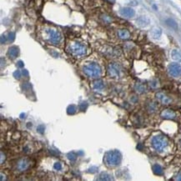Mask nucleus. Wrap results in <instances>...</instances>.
I'll return each instance as SVG.
<instances>
[{"label": "nucleus", "instance_id": "obj_1", "mask_svg": "<svg viewBox=\"0 0 181 181\" xmlns=\"http://www.w3.org/2000/svg\"><path fill=\"white\" fill-rule=\"evenodd\" d=\"M43 38L49 43L58 45L62 41V35L56 29H44V32H43Z\"/></svg>", "mask_w": 181, "mask_h": 181}, {"label": "nucleus", "instance_id": "obj_2", "mask_svg": "<svg viewBox=\"0 0 181 181\" xmlns=\"http://www.w3.org/2000/svg\"><path fill=\"white\" fill-rule=\"evenodd\" d=\"M68 50L70 53V54H72L74 57H82L85 55L87 53L86 46L77 41L70 43L68 48Z\"/></svg>", "mask_w": 181, "mask_h": 181}, {"label": "nucleus", "instance_id": "obj_3", "mask_svg": "<svg viewBox=\"0 0 181 181\" xmlns=\"http://www.w3.org/2000/svg\"><path fill=\"white\" fill-rule=\"evenodd\" d=\"M83 73L88 77L90 78H98L101 74V69L99 65L96 63H89L83 66Z\"/></svg>", "mask_w": 181, "mask_h": 181}, {"label": "nucleus", "instance_id": "obj_4", "mask_svg": "<svg viewBox=\"0 0 181 181\" xmlns=\"http://www.w3.org/2000/svg\"><path fill=\"white\" fill-rule=\"evenodd\" d=\"M121 154L118 150L109 151L105 154V162L110 166L118 165L121 162Z\"/></svg>", "mask_w": 181, "mask_h": 181}, {"label": "nucleus", "instance_id": "obj_5", "mask_svg": "<svg viewBox=\"0 0 181 181\" xmlns=\"http://www.w3.org/2000/svg\"><path fill=\"white\" fill-rule=\"evenodd\" d=\"M169 141L164 135H157L154 136L152 139V146L155 150L159 152H162L168 146Z\"/></svg>", "mask_w": 181, "mask_h": 181}, {"label": "nucleus", "instance_id": "obj_6", "mask_svg": "<svg viewBox=\"0 0 181 181\" xmlns=\"http://www.w3.org/2000/svg\"><path fill=\"white\" fill-rule=\"evenodd\" d=\"M108 73L110 77L112 78H118L120 77L122 73V69L118 64H110L108 68Z\"/></svg>", "mask_w": 181, "mask_h": 181}, {"label": "nucleus", "instance_id": "obj_7", "mask_svg": "<svg viewBox=\"0 0 181 181\" xmlns=\"http://www.w3.org/2000/svg\"><path fill=\"white\" fill-rule=\"evenodd\" d=\"M168 71L171 76L173 77H179L181 76V65L179 64H171L168 67Z\"/></svg>", "mask_w": 181, "mask_h": 181}, {"label": "nucleus", "instance_id": "obj_8", "mask_svg": "<svg viewBox=\"0 0 181 181\" xmlns=\"http://www.w3.org/2000/svg\"><path fill=\"white\" fill-rule=\"evenodd\" d=\"M156 99L162 104H169L172 102V99L168 95L165 94L164 93H157Z\"/></svg>", "mask_w": 181, "mask_h": 181}, {"label": "nucleus", "instance_id": "obj_9", "mask_svg": "<svg viewBox=\"0 0 181 181\" xmlns=\"http://www.w3.org/2000/svg\"><path fill=\"white\" fill-rule=\"evenodd\" d=\"M160 116L165 120H173L176 117V114L172 109H165L161 112Z\"/></svg>", "mask_w": 181, "mask_h": 181}, {"label": "nucleus", "instance_id": "obj_10", "mask_svg": "<svg viewBox=\"0 0 181 181\" xmlns=\"http://www.w3.org/2000/svg\"><path fill=\"white\" fill-rule=\"evenodd\" d=\"M120 14L125 18H133L135 14V12L131 8H123L120 10Z\"/></svg>", "mask_w": 181, "mask_h": 181}, {"label": "nucleus", "instance_id": "obj_11", "mask_svg": "<svg viewBox=\"0 0 181 181\" xmlns=\"http://www.w3.org/2000/svg\"><path fill=\"white\" fill-rule=\"evenodd\" d=\"M29 161L27 159H22L18 163V169L19 171H24L29 168Z\"/></svg>", "mask_w": 181, "mask_h": 181}, {"label": "nucleus", "instance_id": "obj_12", "mask_svg": "<svg viewBox=\"0 0 181 181\" xmlns=\"http://www.w3.org/2000/svg\"><path fill=\"white\" fill-rule=\"evenodd\" d=\"M19 48L16 47V46H13V47L9 48V49H8V57H9L10 59H14L17 58L18 55H19Z\"/></svg>", "mask_w": 181, "mask_h": 181}, {"label": "nucleus", "instance_id": "obj_13", "mask_svg": "<svg viewBox=\"0 0 181 181\" xmlns=\"http://www.w3.org/2000/svg\"><path fill=\"white\" fill-rule=\"evenodd\" d=\"M118 36L121 39H128L130 37V33L127 29H120L118 31Z\"/></svg>", "mask_w": 181, "mask_h": 181}, {"label": "nucleus", "instance_id": "obj_14", "mask_svg": "<svg viewBox=\"0 0 181 181\" xmlns=\"http://www.w3.org/2000/svg\"><path fill=\"white\" fill-rule=\"evenodd\" d=\"M149 24V19L146 17H140L137 19V24L140 27H145Z\"/></svg>", "mask_w": 181, "mask_h": 181}, {"label": "nucleus", "instance_id": "obj_15", "mask_svg": "<svg viewBox=\"0 0 181 181\" xmlns=\"http://www.w3.org/2000/svg\"><path fill=\"white\" fill-rule=\"evenodd\" d=\"M134 89L136 90V92L139 93V94H143V93H144L145 91H146L147 88H146V86H145V84H144V83H136V84H135Z\"/></svg>", "mask_w": 181, "mask_h": 181}, {"label": "nucleus", "instance_id": "obj_16", "mask_svg": "<svg viewBox=\"0 0 181 181\" xmlns=\"http://www.w3.org/2000/svg\"><path fill=\"white\" fill-rule=\"evenodd\" d=\"M171 57L172 59H173L174 60L177 61V62H180L181 61V54L180 52L176 50V49H174L173 51L171 52Z\"/></svg>", "mask_w": 181, "mask_h": 181}, {"label": "nucleus", "instance_id": "obj_17", "mask_svg": "<svg viewBox=\"0 0 181 181\" xmlns=\"http://www.w3.org/2000/svg\"><path fill=\"white\" fill-rule=\"evenodd\" d=\"M153 171L154 173L157 175H161L163 174V169L160 165H153Z\"/></svg>", "mask_w": 181, "mask_h": 181}, {"label": "nucleus", "instance_id": "obj_18", "mask_svg": "<svg viewBox=\"0 0 181 181\" xmlns=\"http://www.w3.org/2000/svg\"><path fill=\"white\" fill-rule=\"evenodd\" d=\"M104 83L102 80H97L94 83V85H93V87H94V89H96V90H101L104 89Z\"/></svg>", "mask_w": 181, "mask_h": 181}, {"label": "nucleus", "instance_id": "obj_19", "mask_svg": "<svg viewBox=\"0 0 181 181\" xmlns=\"http://www.w3.org/2000/svg\"><path fill=\"white\" fill-rule=\"evenodd\" d=\"M161 33H162L161 29H158V28L154 29L152 30V32H151V35H152V37L154 38H159L161 36Z\"/></svg>", "mask_w": 181, "mask_h": 181}, {"label": "nucleus", "instance_id": "obj_20", "mask_svg": "<svg viewBox=\"0 0 181 181\" xmlns=\"http://www.w3.org/2000/svg\"><path fill=\"white\" fill-rule=\"evenodd\" d=\"M166 24H167L168 26H169L170 28L174 29H177V28H178V25H177V24H176V22L174 20H173V19H167L166 20Z\"/></svg>", "mask_w": 181, "mask_h": 181}, {"label": "nucleus", "instance_id": "obj_21", "mask_svg": "<svg viewBox=\"0 0 181 181\" xmlns=\"http://www.w3.org/2000/svg\"><path fill=\"white\" fill-rule=\"evenodd\" d=\"M157 109V105L155 103H149L148 105V110L149 112H155Z\"/></svg>", "mask_w": 181, "mask_h": 181}, {"label": "nucleus", "instance_id": "obj_22", "mask_svg": "<svg viewBox=\"0 0 181 181\" xmlns=\"http://www.w3.org/2000/svg\"><path fill=\"white\" fill-rule=\"evenodd\" d=\"M99 180H110V179H111V177H110V175H109L108 174L103 173V174H101L99 175Z\"/></svg>", "mask_w": 181, "mask_h": 181}, {"label": "nucleus", "instance_id": "obj_23", "mask_svg": "<svg viewBox=\"0 0 181 181\" xmlns=\"http://www.w3.org/2000/svg\"><path fill=\"white\" fill-rule=\"evenodd\" d=\"M76 112V107L74 105H70L68 108V114H73Z\"/></svg>", "mask_w": 181, "mask_h": 181}, {"label": "nucleus", "instance_id": "obj_24", "mask_svg": "<svg viewBox=\"0 0 181 181\" xmlns=\"http://www.w3.org/2000/svg\"><path fill=\"white\" fill-rule=\"evenodd\" d=\"M8 38V39L9 41H11V42H13L14 40V38H15V34H14V33H8V36L7 37Z\"/></svg>", "mask_w": 181, "mask_h": 181}, {"label": "nucleus", "instance_id": "obj_25", "mask_svg": "<svg viewBox=\"0 0 181 181\" xmlns=\"http://www.w3.org/2000/svg\"><path fill=\"white\" fill-rule=\"evenodd\" d=\"M44 129H45V127H44V125H43L38 126V128H37L38 132V133H40V134H43V132H44Z\"/></svg>", "mask_w": 181, "mask_h": 181}, {"label": "nucleus", "instance_id": "obj_26", "mask_svg": "<svg viewBox=\"0 0 181 181\" xmlns=\"http://www.w3.org/2000/svg\"><path fill=\"white\" fill-rule=\"evenodd\" d=\"M68 157H69V160H72V161H73V160H76V155H75V154H74L73 153H70V154H68Z\"/></svg>", "mask_w": 181, "mask_h": 181}, {"label": "nucleus", "instance_id": "obj_27", "mask_svg": "<svg viewBox=\"0 0 181 181\" xmlns=\"http://www.w3.org/2000/svg\"><path fill=\"white\" fill-rule=\"evenodd\" d=\"M22 73H21V72L19 71V70H16V71L14 73V76L16 78H20Z\"/></svg>", "mask_w": 181, "mask_h": 181}, {"label": "nucleus", "instance_id": "obj_28", "mask_svg": "<svg viewBox=\"0 0 181 181\" xmlns=\"http://www.w3.org/2000/svg\"><path fill=\"white\" fill-rule=\"evenodd\" d=\"M54 167V169H55L56 170H60V169H62V165L60 164V163H55Z\"/></svg>", "mask_w": 181, "mask_h": 181}, {"label": "nucleus", "instance_id": "obj_29", "mask_svg": "<svg viewBox=\"0 0 181 181\" xmlns=\"http://www.w3.org/2000/svg\"><path fill=\"white\" fill-rule=\"evenodd\" d=\"M158 82L156 81V80H154V81H152L151 83H150V85H151V87H153V88H156L157 87V85H158V83H157Z\"/></svg>", "mask_w": 181, "mask_h": 181}, {"label": "nucleus", "instance_id": "obj_30", "mask_svg": "<svg viewBox=\"0 0 181 181\" xmlns=\"http://www.w3.org/2000/svg\"><path fill=\"white\" fill-rule=\"evenodd\" d=\"M7 38H7L6 36H4V35H2V36H1V43H5V41H6Z\"/></svg>", "mask_w": 181, "mask_h": 181}, {"label": "nucleus", "instance_id": "obj_31", "mask_svg": "<svg viewBox=\"0 0 181 181\" xmlns=\"http://www.w3.org/2000/svg\"><path fill=\"white\" fill-rule=\"evenodd\" d=\"M18 65H19V67L22 68V67H24V63L22 61H19L18 62Z\"/></svg>", "mask_w": 181, "mask_h": 181}, {"label": "nucleus", "instance_id": "obj_32", "mask_svg": "<svg viewBox=\"0 0 181 181\" xmlns=\"http://www.w3.org/2000/svg\"><path fill=\"white\" fill-rule=\"evenodd\" d=\"M22 73H23V74H24V75H25V76H28L29 75V73H28V71L26 69H24Z\"/></svg>", "mask_w": 181, "mask_h": 181}, {"label": "nucleus", "instance_id": "obj_33", "mask_svg": "<svg viewBox=\"0 0 181 181\" xmlns=\"http://www.w3.org/2000/svg\"><path fill=\"white\" fill-rule=\"evenodd\" d=\"M20 118H25V114H20Z\"/></svg>", "mask_w": 181, "mask_h": 181}, {"label": "nucleus", "instance_id": "obj_34", "mask_svg": "<svg viewBox=\"0 0 181 181\" xmlns=\"http://www.w3.org/2000/svg\"><path fill=\"white\" fill-rule=\"evenodd\" d=\"M177 179H179V180H181V174H179L178 175V178H177Z\"/></svg>", "mask_w": 181, "mask_h": 181}, {"label": "nucleus", "instance_id": "obj_35", "mask_svg": "<svg viewBox=\"0 0 181 181\" xmlns=\"http://www.w3.org/2000/svg\"><path fill=\"white\" fill-rule=\"evenodd\" d=\"M107 1H109V2H111V3H113V2H114V0H107Z\"/></svg>", "mask_w": 181, "mask_h": 181}, {"label": "nucleus", "instance_id": "obj_36", "mask_svg": "<svg viewBox=\"0 0 181 181\" xmlns=\"http://www.w3.org/2000/svg\"><path fill=\"white\" fill-rule=\"evenodd\" d=\"M180 146H181V140H180Z\"/></svg>", "mask_w": 181, "mask_h": 181}]
</instances>
